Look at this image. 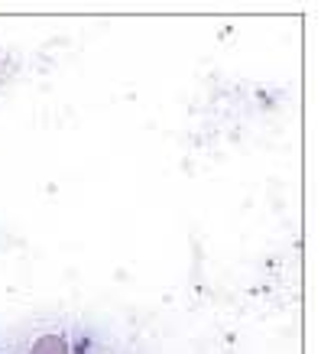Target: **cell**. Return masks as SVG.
Wrapping results in <instances>:
<instances>
[{
  "mask_svg": "<svg viewBox=\"0 0 334 354\" xmlns=\"http://www.w3.org/2000/svg\"><path fill=\"white\" fill-rule=\"evenodd\" d=\"M17 354H75L65 328H36Z\"/></svg>",
  "mask_w": 334,
  "mask_h": 354,
  "instance_id": "1",
  "label": "cell"
},
{
  "mask_svg": "<svg viewBox=\"0 0 334 354\" xmlns=\"http://www.w3.org/2000/svg\"><path fill=\"white\" fill-rule=\"evenodd\" d=\"M0 354H13V351H0Z\"/></svg>",
  "mask_w": 334,
  "mask_h": 354,
  "instance_id": "2",
  "label": "cell"
},
{
  "mask_svg": "<svg viewBox=\"0 0 334 354\" xmlns=\"http://www.w3.org/2000/svg\"><path fill=\"white\" fill-rule=\"evenodd\" d=\"M108 354H110V351H108Z\"/></svg>",
  "mask_w": 334,
  "mask_h": 354,
  "instance_id": "3",
  "label": "cell"
}]
</instances>
